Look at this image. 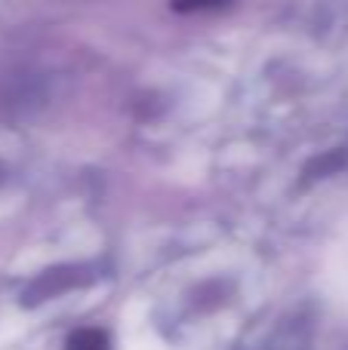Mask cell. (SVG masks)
Returning <instances> with one entry per match:
<instances>
[{"label": "cell", "instance_id": "obj_1", "mask_svg": "<svg viewBox=\"0 0 348 350\" xmlns=\"http://www.w3.org/2000/svg\"><path fill=\"white\" fill-rule=\"evenodd\" d=\"M65 350H111V341L102 329L86 326V329H77V332L68 338Z\"/></svg>", "mask_w": 348, "mask_h": 350}, {"label": "cell", "instance_id": "obj_2", "mask_svg": "<svg viewBox=\"0 0 348 350\" xmlns=\"http://www.w3.org/2000/svg\"><path fill=\"white\" fill-rule=\"evenodd\" d=\"M228 0H173L179 12H195V10H216V6H225Z\"/></svg>", "mask_w": 348, "mask_h": 350}]
</instances>
